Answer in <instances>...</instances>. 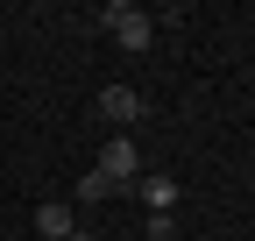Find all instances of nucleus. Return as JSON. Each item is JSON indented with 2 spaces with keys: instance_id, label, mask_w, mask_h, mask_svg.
<instances>
[{
  "instance_id": "7",
  "label": "nucleus",
  "mask_w": 255,
  "mask_h": 241,
  "mask_svg": "<svg viewBox=\"0 0 255 241\" xmlns=\"http://www.w3.org/2000/svg\"><path fill=\"white\" fill-rule=\"evenodd\" d=\"M71 241H100V234H85V227H71Z\"/></svg>"
},
{
  "instance_id": "1",
  "label": "nucleus",
  "mask_w": 255,
  "mask_h": 241,
  "mask_svg": "<svg viewBox=\"0 0 255 241\" xmlns=\"http://www.w3.org/2000/svg\"><path fill=\"white\" fill-rule=\"evenodd\" d=\"M100 21L114 28V43H121V50H149V43H156V14H142L135 0H107Z\"/></svg>"
},
{
  "instance_id": "3",
  "label": "nucleus",
  "mask_w": 255,
  "mask_h": 241,
  "mask_svg": "<svg viewBox=\"0 0 255 241\" xmlns=\"http://www.w3.org/2000/svg\"><path fill=\"white\" fill-rule=\"evenodd\" d=\"M142 114H149V100L135 93V85H100V120H114V128H135Z\"/></svg>"
},
{
  "instance_id": "2",
  "label": "nucleus",
  "mask_w": 255,
  "mask_h": 241,
  "mask_svg": "<svg viewBox=\"0 0 255 241\" xmlns=\"http://www.w3.org/2000/svg\"><path fill=\"white\" fill-rule=\"evenodd\" d=\"M92 170H100V177H114L121 192H135V177H142V156H135V142H128V135H114V142L100 149V163H92Z\"/></svg>"
},
{
  "instance_id": "5",
  "label": "nucleus",
  "mask_w": 255,
  "mask_h": 241,
  "mask_svg": "<svg viewBox=\"0 0 255 241\" xmlns=\"http://www.w3.org/2000/svg\"><path fill=\"white\" fill-rule=\"evenodd\" d=\"M36 234L43 241H71V206H64V199H43L36 206Z\"/></svg>"
},
{
  "instance_id": "4",
  "label": "nucleus",
  "mask_w": 255,
  "mask_h": 241,
  "mask_svg": "<svg viewBox=\"0 0 255 241\" xmlns=\"http://www.w3.org/2000/svg\"><path fill=\"white\" fill-rule=\"evenodd\" d=\"M135 199L149 206V213H170V206L184 199V185H177L170 170H142V177H135Z\"/></svg>"
},
{
  "instance_id": "6",
  "label": "nucleus",
  "mask_w": 255,
  "mask_h": 241,
  "mask_svg": "<svg viewBox=\"0 0 255 241\" xmlns=\"http://www.w3.org/2000/svg\"><path fill=\"white\" fill-rule=\"evenodd\" d=\"M71 199H78V206H107V199H121V185H114V177H100V170H85L78 185H71Z\"/></svg>"
}]
</instances>
